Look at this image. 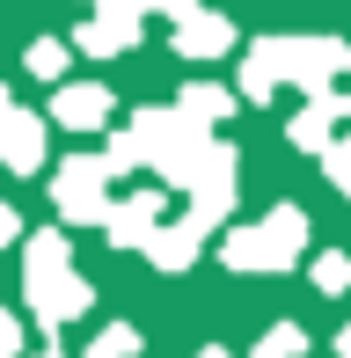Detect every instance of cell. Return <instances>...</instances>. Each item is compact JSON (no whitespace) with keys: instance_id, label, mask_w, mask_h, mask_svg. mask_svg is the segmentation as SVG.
Here are the masks:
<instances>
[{"instance_id":"9","label":"cell","mask_w":351,"mask_h":358,"mask_svg":"<svg viewBox=\"0 0 351 358\" xmlns=\"http://www.w3.org/2000/svg\"><path fill=\"white\" fill-rule=\"evenodd\" d=\"M154 227H162V190H132L124 205H110L103 234L117 241V249H147V241H154Z\"/></svg>"},{"instance_id":"4","label":"cell","mask_w":351,"mask_h":358,"mask_svg":"<svg viewBox=\"0 0 351 358\" xmlns=\"http://www.w3.org/2000/svg\"><path fill=\"white\" fill-rule=\"evenodd\" d=\"M271 52H278V80H293V88H329L344 66H351V52L337 37H271Z\"/></svg>"},{"instance_id":"14","label":"cell","mask_w":351,"mask_h":358,"mask_svg":"<svg viewBox=\"0 0 351 358\" xmlns=\"http://www.w3.org/2000/svg\"><path fill=\"white\" fill-rule=\"evenodd\" d=\"M66 264H73L66 234H29L22 241V278H44V271H66Z\"/></svg>"},{"instance_id":"26","label":"cell","mask_w":351,"mask_h":358,"mask_svg":"<svg viewBox=\"0 0 351 358\" xmlns=\"http://www.w3.org/2000/svg\"><path fill=\"white\" fill-rule=\"evenodd\" d=\"M198 358H234V351H220V344H205V351H198Z\"/></svg>"},{"instance_id":"24","label":"cell","mask_w":351,"mask_h":358,"mask_svg":"<svg viewBox=\"0 0 351 358\" xmlns=\"http://www.w3.org/2000/svg\"><path fill=\"white\" fill-rule=\"evenodd\" d=\"M8 241H22V220H15L8 205H0V249H8Z\"/></svg>"},{"instance_id":"25","label":"cell","mask_w":351,"mask_h":358,"mask_svg":"<svg viewBox=\"0 0 351 358\" xmlns=\"http://www.w3.org/2000/svg\"><path fill=\"white\" fill-rule=\"evenodd\" d=\"M139 8H162V15H176V22H183V15H198L190 0H139Z\"/></svg>"},{"instance_id":"27","label":"cell","mask_w":351,"mask_h":358,"mask_svg":"<svg viewBox=\"0 0 351 358\" xmlns=\"http://www.w3.org/2000/svg\"><path fill=\"white\" fill-rule=\"evenodd\" d=\"M337 351H344V358H351V329H337Z\"/></svg>"},{"instance_id":"29","label":"cell","mask_w":351,"mask_h":358,"mask_svg":"<svg viewBox=\"0 0 351 358\" xmlns=\"http://www.w3.org/2000/svg\"><path fill=\"white\" fill-rule=\"evenodd\" d=\"M37 358H66V351H37Z\"/></svg>"},{"instance_id":"12","label":"cell","mask_w":351,"mask_h":358,"mask_svg":"<svg viewBox=\"0 0 351 358\" xmlns=\"http://www.w3.org/2000/svg\"><path fill=\"white\" fill-rule=\"evenodd\" d=\"M198 234H205L198 220H183V227H154L147 256H154L162 271H190V264H198Z\"/></svg>"},{"instance_id":"11","label":"cell","mask_w":351,"mask_h":358,"mask_svg":"<svg viewBox=\"0 0 351 358\" xmlns=\"http://www.w3.org/2000/svg\"><path fill=\"white\" fill-rule=\"evenodd\" d=\"M227 44H234V22H227V15H183V22H176V52H183V59H220V52H227Z\"/></svg>"},{"instance_id":"19","label":"cell","mask_w":351,"mask_h":358,"mask_svg":"<svg viewBox=\"0 0 351 358\" xmlns=\"http://www.w3.org/2000/svg\"><path fill=\"white\" fill-rule=\"evenodd\" d=\"M315 292H351V256H315Z\"/></svg>"},{"instance_id":"8","label":"cell","mask_w":351,"mask_h":358,"mask_svg":"<svg viewBox=\"0 0 351 358\" xmlns=\"http://www.w3.org/2000/svg\"><path fill=\"white\" fill-rule=\"evenodd\" d=\"M337 117H351V95H344V88H315V95H308V110L293 117V132H285V139H293L300 154H322L329 132H337Z\"/></svg>"},{"instance_id":"18","label":"cell","mask_w":351,"mask_h":358,"mask_svg":"<svg viewBox=\"0 0 351 358\" xmlns=\"http://www.w3.org/2000/svg\"><path fill=\"white\" fill-rule=\"evenodd\" d=\"M300 351H308L300 322H278V329H264V344H257V358H300Z\"/></svg>"},{"instance_id":"1","label":"cell","mask_w":351,"mask_h":358,"mask_svg":"<svg viewBox=\"0 0 351 358\" xmlns=\"http://www.w3.org/2000/svg\"><path fill=\"white\" fill-rule=\"evenodd\" d=\"M132 132H139L147 169H162L169 183H183V190H190V176H198V161L213 154V124H198L190 110H139Z\"/></svg>"},{"instance_id":"15","label":"cell","mask_w":351,"mask_h":358,"mask_svg":"<svg viewBox=\"0 0 351 358\" xmlns=\"http://www.w3.org/2000/svg\"><path fill=\"white\" fill-rule=\"evenodd\" d=\"M271 88H278V52H271V37L249 52V66H242V95L249 103H271Z\"/></svg>"},{"instance_id":"7","label":"cell","mask_w":351,"mask_h":358,"mask_svg":"<svg viewBox=\"0 0 351 358\" xmlns=\"http://www.w3.org/2000/svg\"><path fill=\"white\" fill-rule=\"evenodd\" d=\"M103 117H110V88H103V80H52V124L95 132Z\"/></svg>"},{"instance_id":"5","label":"cell","mask_w":351,"mask_h":358,"mask_svg":"<svg viewBox=\"0 0 351 358\" xmlns=\"http://www.w3.org/2000/svg\"><path fill=\"white\" fill-rule=\"evenodd\" d=\"M22 300L37 307V322L59 336V322H73V315H88V307H95V285L66 264V271H44V278H22Z\"/></svg>"},{"instance_id":"10","label":"cell","mask_w":351,"mask_h":358,"mask_svg":"<svg viewBox=\"0 0 351 358\" xmlns=\"http://www.w3.org/2000/svg\"><path fill=\"white\" fill-rule=\"evenodd\" d=\"M0 161H8V176H37L44 169V117L37 110H8V124H0Z\"/></svg>"},{"instance_id":"21","label":"cell","mask_w":351,"mask_h":358,"mask_svg":"<svg viewBox=\"0 0 351 358\" xmlns=\"http://www.w3.org/2000/svg\"><path fill=\"white\" fill-rule=\"evenodd\" d=\"M322 169H329V183L351 198V139H329V146H322Z\"/></svg>"},{"instance_id":"20","label":"cell","mask_w":351,"mask_h":358,"mask_svg":"<svg viewBox=\"0 0 351 358\" xmlns=\"http://www.w3.org/2000/svg\"><path fill=\"white\" fill-rule=\"evenodd\" d=\"M88 358H139V329H132V322H117V329H103Z\"/></svg>"},{"instance_id":"28","label":"cell","mask_w":351,"mask_h":358,"mask_svg":"<svg viewBox=\"0 0 351 358\" xmlns=\"http://www.w3.org/2000/svg\"><path fill=\"white\" fill-rule=\"evenodd\" d=\"M8 110H15V103H8V88H0V124H8Z\"/></svg>"},{"instance_id":"13","label":"cell","mask_w":351,"mask_h":358,"mask_svg":"<svg viewBox=\"0 0 351 358\" xmlns=\"http://www.w3.org/2000/svg\"><path fill=\"white\" fill-rule=\"evenodd\" d=\"M73 44H81L88 59L132 52V44H139V22H124V15H95V22H81V37H73Z\"/></svg>"},{"instance_id":"2","label":"cell","mask_w":351,"mask_h":358,"mask_svg":"<svg viewBox=\"0 0 351 358\" xmlns=\"http://www.w3.org/2000/svg\"><path fill=\"white\" fill-rule=\"evenodd\" d=\"M300 249H308V213H300V205H278L264 227H234V234L220 241L227 271H285Z\"/></svg>"},{"instance_id":"3","label":"cell","mask_w":351,"mask_h":358,"mask_svg":"<svg viewBox=\"0 0 351 358\" xmlns=\"http://www.w3.org/2000/svg\"><path fill=\"white\" fill-rule=\"evenodd\" d=\"M110 154H66L59 161V183H52V205H59V220H73V227H103L110 220Z\"/></svg>"},{"instance_id":"17","label":"cell","mask_w":351,"mask_h":358,"mask_svg":"<svg viewBox=\"0 0 351 358\" xmlns=\"http://www.w3.org/2000/svg\"><path fill=\"white\" fill-rule=\"evenodd\" d=\"M66 44H59V37H37V44H29V59H22V66L29 73H37V80H66Z\"/></svg>"},{"instance_id":"16","label":"cell","mask_w":351,"mask_h":358,"mask_svg":"<svg viewBox=\"0 0 351 358\" xmlns=\"http://www.w3.org/2000/svg\"><path fill=\"white\" fill-rule=\"evenodd\" d=\"M183 110H190L198 124H220V117L234 110V95H227V88H213V80H190V88H183Z\"/></svg>"},{"instance_id":"6","label":"cell","mask_w":351,"mask_h":358,"mask_svg":"<svg viewBox=\"0 0 351 358\" xmlns=\"http://www.w3.org/2000/svg\"><path fill=\"white\" fill-rule=\"evenodd\" d=\"M234 176H242L234 146H220V139H213V154H205V161H198V176H190V213H183V220L220 227V220H227V205H234Z\"/></svg>"},{"instance_id":"23","label":"cell","mask_w":351,"mask_h":358,"mask_svg":"<svg viewBox=\"0 0 351 358\" xmlns=\"http://www.w3.org/2000/svg\"><path fill=\"white\" fill-rule=\"evenodd\" d=\"M88 8H95V15H124V22H139V15H147L139 0H88Z\"/></svg>"},{"instance_id":"22","label":"cell","mask_w":351,"mask_h":358,"mask_svg":"<svg viewBox=\"0 0 351 358\" xmlns=\"http://www.w3.org/2000/svg\"><path fill=\"white\" fill-rule=\"evenodd\" d=\"M0 358H22V322L0 307Z\"/></svg>"}]
</instances>
